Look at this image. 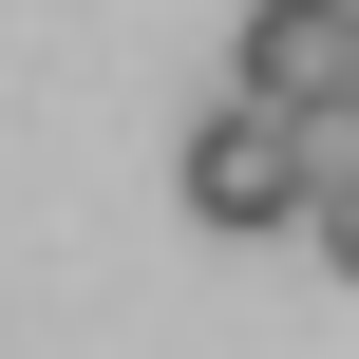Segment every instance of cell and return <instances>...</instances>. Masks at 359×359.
<instances>
[{
    "label": "cell",
    "mask_w": 359,
    "mask_h": 359,
    "mask_svg": "<svg viewBox=\"0 0 359 359\" xmlns=\"http://www.w3.org/2000/svg\"><path fill=\"white\" fill-rule=\"evenodd\" d=\"M341 19H359V0H341Z\"/></svg>",
    "instance_id": "obj_4"
},
{
    "label": "cell",
    "mask_w": 359,
    "mask_h": 359,
    "mask_svg": "<svg viewBox=\"0 0 359 359\" xmlns=\"http://www.w3.org/2000/svg\"><path fill=\"white\" fill-rule=\"evenodd\" d=\"M170 189H189V227L265 246V227H303V208H322V133H303L284 95H246V76H227V95L189 114V170H170Z\"/></svg>",
    "instance_id": "obj_1"
},
{
    "label": "cell",
    "mask_w": 359,
    "mask_h": 359,
    "mask_svg": "<svg viewBox=\"0 0 359 359\" xmlns=\"http://www.w3.org/2000/svg\"><path fill=\"white\" fill-rule=\"evenodd\" d=\"M227 76L284 95V114H341L359 95V19L341 0H246V19H227Z\"/></svg>",
    "instance_id": "obj_2"
},
{
    "label": "cell",
    "mask_w": 359,
    "mask_h": 359,
    "mask_svg": "<svg viewBox=\"0 0 359 359\" xmlns=\"http://www.w3.org/2000/svg\"><path fill=\"white\" fill-rule=\"evenodd\" d=\"M303 227L341 246V284H359V170H341V189H322V208H303Z\"/></svg>",
    "instance_id": "obj_3"
}]
</instances>
